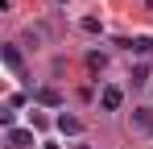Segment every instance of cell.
Returning a JSON list of instances; mask_svg holds the SVG:
<instances>
[{"label": "cell", "mask_w": 153, "mask_h": 149, "mask_svg": "<svg viewBox=\"0 0 153 149\" xmlns=\"http://www.w3.org/2000/svg\"><path fill=\"white\" fill-rule=\"evenodd\" d=\"M120 104H124V91L120 87H103L100 91V108L103 112H120Z\"/></svg>", "instance_id": "cell-1"}, {"label": "cell", "mask_w": 153, "mask_h": 149, "mask_svg": "<svg viewBox=\"0 0 153 149\" xmlns=\"http://www.w3.org/2000/svg\"><path fill=\"white\" fill-rule=\"evenodd\" d=\"M33 145V128H8V149H29Z\"/></svg>", "instance_id": "cell-2"}, {"label": "cell", "mask_w": 153, "mask_h": 149, "mask_svg": "<svg viewBox=\"0 0 153 149\" xmlns=\"http://www.w3.org/2000/svg\"><path fill=\"white\" fill-rule=\"evenodd\" d=\"M132 128L145 133V137H153V112L149 108H137V112H132Z\"/></svg>", "instance_id": "cell-3"}, {"label": "cell", "mask_w": 153, "mask_h": 149, "mask_svg": "<svg viewBox=\"0 0 153 149\" xmlns=\"http://www.w3.org/2000/svg\"><path fill=\"white\" fill-rule=\"evenodd\" d=\"M54 124H58V133H66V137H79V133H83V120H79V116H66V112H62Z\"/></svg>", "instance_id": "cell-4"}, {"label": "cell", "mask_w": 153, "mask_h": 149, "mask_svg": "<svg viewBox=\"0 0 153 149\" xmlns=\"http://www.w3.org/2000/svg\"><path fill=\"white\" fill-rule=\"evenodd\" d=\"M124 50H132V54H153V37H132V42H124Z\"/></svg>", "instance_id": "cell-5"}, {"label": "cell", "mask_w": 153, "mask_h": 149, "mask_svg": "<svg viewBox=\"0 0 153 149\" xmlns=\"http://www.w3.org/2000/svg\"><path fill=\"white\" fill-rule=\"evenodd\" d=\"M37 104H50V108H58V104H62V95H58L54 87H42V91H37Z\"/></svg>", "instance_id": "cell-6"}, {"label": "cell", "mask_w": 153, "mask_h": 149, "mask_svg": "<svg viewBox=\"0 0 153 149\" xmlns=\"http://www.w3.org/2000/svg\"><path fill=\"white\" fill-rule=\"evenodd\" d=\"M4 62H8L13 71H21V54H17V46H4Z\"/></svg>", "instance_id": "cell-7"}, {"label": "cell", "mask_w": 153, "mask_h": 149, "mask_svg": "<svg viewBox=\"0 0 153 149\" xmlns=\"http://www.w3.org/2000/svg\"><path fill=\"white\" fill-rule=\"evenodd\" d=\"M79 29H83V33H100V21H95V17H83Z\"/></svg>", "instance_id": "cell-8"}, {"label": "cell", "mask_w": 153, "mask_h": 149, "mask_svg": "<svg viewBox=\"0 0 153 149\" xmlns=\"http://www.w3.org/2000/svg\"><path fill=\"white\" fill-rule=\"evenodd\" d=\"M132 83H149V66H145V62H141V66L132 71Z\"/></svg>", "instance_id": "cell-9"}, {"label": "cell", "mask_w": 153, "mask_h": 149, "mask_svg": "<svg viewBox=\"0 0 153 149\" xmlns=\"http://www.w3.org/2000/svg\"><path fill=\"white\" fill-rule=\"evenodd\" d=\"M46 149H62V145H46Z\"/></svg>", "instance_id": "cell-10"}, {"label": "cell", "mask_w": 153, "mask_h": 149, "mask_svg": "<svg viewBox=\"0 0 153 149\" xmlns=\"http://www.w3.org/2000/svg\"><path fill=\"white\" fill-rule=\"evenodd\" d=\"M149 8H153V0H149Z\"/></svg>", "instance_id": "cell-11"}]
</instances>
